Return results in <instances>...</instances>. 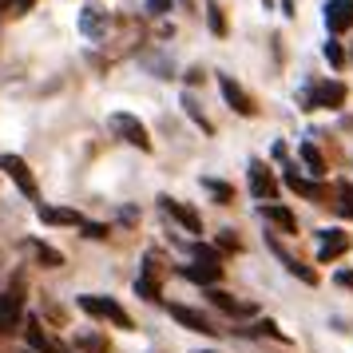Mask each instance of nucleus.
I'll use <instances>...</instances> for the list:
<instances>
[{
    "instance_id": "1",
    "label": "nucleus",
    "mask_w": 353,
    "mask_h": 353,
    "mask_svg": "<svg viewBox=\"0 0 353 353\" xmlns=\"http://www.w3.org/2000/svg\"><path fill=\"white\" fill-rule=\"evenodd\" d=\"M76 302H80V310H83V314H92V318L112 321V325H119V330H131L128 310H123V305L115 302V298H99V294H80Z\"/></svg>"
},
{
    "instance_id": "2",
    "label": "nucleus",
    "mask_w": 353,
    "mask_h": 353,
    "mask_svg": "<svg viewBox=\"0 0 353 353\" xmlns=\"http://www.w3.org/2000/svg\"><path fill=\"white\" fill-rule=\"evenodd\" d=\"M0 171L17 183L20 194H28V199H36V179L32 171H28V163L20 159V155H0Z\"/></svg>"
},
{
    "instance_id": "3",
    "label": "nucleus",
    "mask_w": 353,
    "mask_h": 353,
    "mask_svg": "<svg viewBox=\"0 0 353 353\" xmlns=\"http://www.w3.org/2000/svg\"><path fill=\"white\" fill-rule=\"evenodd\" d=\"M112 128L123 135V143H131V147H139V151H151V139H147V128L135 119V115H128V112H115L112 115Z\"/></svg>"
},
{
    "instance_id": "4",
    "label": "nucleus",
    "mask_w": 353,
    "mask_h": 353,
    "mask_svg": "<svg viewBox=\"0 0 353 353\" xmlns=\"http://www.w3.org/2000/svg\"><path fill=\"white\" fill-rule=\"evenodd\" d=\"M159 207H163V214H171L187 234H203V219H199V210H191L187 203H179V199H171V194H163Z\"/></svg>"
},
{
    "instance_id": "5",
    "label": "nucleus",
    "mask_w": 353,
    "mask_h": 353,
    "mask_svg": "<svg viewBox=\"0 0 353 353\" xmlns=\"http://www.w3.org/2000/svg\"><path fill=\"white\" fill-rule=\"evenodd\" d=\"M108 28H112V20H108V12H103L99 4H83L80 32L88 36V40H103V36H108Z\"/></svg>"
},
{
    "instance_id": "6",
    "label": "nucleus",
    "mask_w": 353,
    "mask_h": 353,
    "mask_svg": "<svg viewBox=\"0 0 353 353\" xmlns=\"http://www.w3.org/2000/svg\"><path fill=\"white\" fill-rule=\"evenodd\" d=\"M325 28H330V32L353 28V0H330V4H325Z\"/></svg>"
},
{
    "instance_id": "7",
    "label": "nucleus",
    "mask_w": 353,
    "mask_h": 353,
    "mask_svg": "<svg viewBox=\"0 0 353 353\" xmlns=\"http://www.w3.org/2000/svg\"><path fill=\"white\" fill-rule=\"evenodd\" d=\"M219 88H223V99H226V103H230L239 115H254V103H250V96H246V92H242L239 83L230 80V76H219Z\"/></svg>"
},
{
    "instance_id": "8",
    "label": "nucleus",
    "mask_w": 353,
    "mask_h": 353,
    "mask_svg": "<svg viewBox=\"0 0 353 353\" xmlns=\"http://www.w3.org/2000/svg\"><path fill=\"white\" fill-rule=\"evenodd\" d=\"M36 214H40V223H52V226H83L88 219H83L80 210H68V207H36Z\"/></svg>"
},
{
    "instance_id": "9",
    "label": "nucleus",
    "mask_w": 353,
    "mask_h": 353,
    "mask_svg": "<svg viewBox=\"0 0 353 353\" xmlns=\"http://www.w3.org/2000/svg\"><path fill=\"white\" fill-rule=\"evenodd\" d=\"M345 99V88L341 83H318L314 92H305V103L310 108H337Z\"/></svg>"
},
{
    "instance_id": "10",
    "label": "nucleus",
    "mask_w": 353,
    "mask_h": 353,
    "mask_svg": "<svg viewBox=\"0 0 353 353\" xmlns=\"http://www.w3.org/2000/svg\"><path fill=\"white\" fill-rule=\"evenodd\" d=\"M250 191H254V199H266V203H274V194H278V183L262 163H250Z\"/></svg>"
},
{
    "instance_id": "11",
    "label": "nucleus",
    "mask_w": 353,
    "mask_h": 353,
    "mask_svg": "<svg viewBox=\"0 0 353 353\" xmlns=\"http://www.w3.org/2000/svg\"><path fill=\"white\" fill-rule=\"evenodd\" d=\"M171 318L183 325V330H194V334H219V330H210V321L199 314V310H191V305H171Z\"/></svg>"
},
{
    "instance_id": "12",
    "label": "nucleus",
    "mask_w": 353,
    "mask_h": 353,
    "mask_svg": "<svg viewBox=\"0 0 353 353\" xmlns=\"http://www.w3.org/2000/svg\"><path fill=\"white\" fill-rule=\"evenodd\" d=\"M350 250V234L345 230H321V246H318V258L321 262H330V258L345 254Z\"/></svg>"
},
{
    "instance_id": "13",
    "label": "nucleus",
    "mask_w": 353,
    "mask_h": 353,
    "mask_svg": "<svg viewBox=\"0 0 353 353\" xmlns=\"http://www.w3.org/2000/svg\"><path fill=\"white\" fill-rule=\"evenodd\" d=\"M262 214L270 219V223H278L286 234H294L298 230V219H294V210L290 207H278V203H262Z\"/></svg>"
},
{
    "instance_id": "14",
    "label": "nucleus",
    "mask_w": 353,
    "mask_h": 353,
    "mask_svg": "<svg viewBox=\"0 0 353 353\" xmlns=\"http://www.w3.org/2000/svg\"><path fill=\"white\" fill-rule=\"evenodd\" d=\"M17 321H20V302L12 294H0V334H12Z\"/></svg>"
},
{
    "instance_id": "15",
    "label": "nucleus",
    "mask_w": 353,
    "mask_h": 353,
    "mask_svg": "<svg viewBox=\"0 0 353 353\" xmlns=\"http://www.w3.org/2000/svg\"><path fill=\"white\" fill-rule=\"evenodd\" d=\"M28 345H32V353H64L60 350V345H56V341H52L48 334H44V330H40V325H36V321H28Z\"/></svg>"
},
{
    "instance_id": "16",
    "label": "nucleus",
    "mask_w": 353,
    "mask_h": 353,
    "mask_svg": "<svg viewBox=\"0 0 353 353\" xmlns=\"http://www.w3.org/2000/svg\"><path fill=\"white\" fill-rule=\"evenodd\" d=\"M183 274H187L191 282H199V286H210V282H219L223 266H207V262H194V266H183Z\"/></svg>"
},
{
    "instance_id": "17",
    "label": "nucleus",
    "mask_w": 353,
    "mask_h": 353,
    "mask_svg": "<svg viewBox=\"0 0 353 353\" xmlns=\"http://www.w3.org/2000/svg\"><path fill=\"white\" fill-rule=\"evenodd\" d=\"M274 254L282 258V266H286V270L294 274V278H302V282H310V286H314V282H318V274H314V270H305V266H302V262H298V258H290L286 250H282V246H278V242H274Z\"/></svg>"
},
{
    "instance_id": "18",
    "label": "nucleus",
    "mask_w": 353,
    "mask_h": 353,
    "mask_svg": "<svg viewBox=\"0 0 353 353\" xmlns=\"http://www.w3.org/2000/svg\"><path fill=\"white\" fill-rule=\"evenodd\" d=\"M135 294H139V298H147V302H159V282L151 278V262H147V270L135 278Z\"/></svg>"
},
{
    "instance_id": "19",
    "label": "nucleus",
    "mask_w": 353,
    "mask_h": 353,
    "mask_svg": "<svg viewBox=\"0 0 353 353\" xmlns=\"http://www.w3.org/2000/svg\"><path fill=\"white\" fill-rule=\"evenodd\" d=\"M32 250H36V258H40V262L48 266V270H60V266H64V254H60L56 246H48V242L36 239V242H32Z\"/></svg>"
},
{
    "instance_id": "20",
    "label": "nucleus",
    "mask_w": 353,
    "mask_h": 353,
    "mask_svg": "<svg viewBox=\"0 0 353 353\" xmlns=\"http://www.w3.org/2000/svg\"><path fill=\"white\" fill-rule=\"evenodd\" d=\"M298 155H302V163L310 167V175H314V179L325 175V163H321V155H318V147H314V143H302V147H298Z\"/></svg>"
},
{
    "instance_id": "21",
    "label": "nucleus",
    "mask_w": 353,
    "mask_h": 353,
    "mask_svg": "<svg viewBox=\"0 0 353 353\" xmlns=\"http://www.w3.org/2000/svg\"><path fill=\"white\" fill-rule=\"evenodd\" d=\"M286 183H290V187H294L298 194H305V199H318V194H321V187H318V183H310V179H302L298 171H286Z\"/></svg>"
},
{
    "instance_id": "22",
    "label": "nucleus",
    "mask_w": 353,
    "mask_h": 353,
    "mask_svg": "<svg viewBox=\"0 0 353 353\" xmlns=\"http://www.w3.org/2000/svg\"><path fill=\"white\" fill-rule=\"evenodd\" d=\"M203 191L214 194V203H230V199H234V191H230L226 183H219V179H203Z\"/></svg>"
},
{
    "instance_id": "23",
    "label": "nucleus",
    "mask_w": 353,
    "mask_h": 353,
    "mask_svg": "<svg viewBox=\"0 0 353 353\" xmlns=\"http://www.w3.org/2000/svg\"><path fill=\"white\" fill-rule=\"evenodd\" d=\"M183 108H187V115H191V119H194V123H199L203 131H207V135L214 131V128H210V119H207L203 112H199V103H194V96H183Z\"/></svg>"
},
{
    "instance_id": "24",
    "label": "nucleus",
    "mask_w": 353,
    "mask_h": 353,
    "mask_svg": "<svg viewBox=\"0 0 353 353\" xmlns=\"http://www.w3.org/2000/svg\"><path fill=\"white\" fill-rule=\"evenodd\" d=\"M207 20H210V32H214V36H226V20H223V8H219L214 0H210V4H207Z\"/></svg>"
},
{
    "instance_id": "25",
    "label": "nucleus",
    "mask_w": 353,
    "mask_h": 353,
    "mask_svg": "<svg viewBox=\"0 0 353 353\" xmlns=\"http://www.w3.org/2000/svg\"><path fill=\"white\" fill-rule=\"evenodd\" d=\"M210 302L219 305V310H226V314H242V305L230 298V294H223V290H210Z\"/></svg>"
},
{
    "instance_id": "26",
    "label": "nucleus",
    "mask_w": 353,
    "mask_h": 353,
    "mask_svg": "<svg viewBox=\"0 0 353 353\" xmlns=\"http://www.w3.org/2000/svg\"><path fill=\"white\" fill-rule=\"evenodd\" d=\"M337 199H341V203H337V210H341L345 219H353V183H341V191H337Z\"/></svg>"
},
{
    "instance_id": "27",
    "label": "nucleus",
    "mask_w": 353,
    "mask_h": 353,
    "mask_svg": "<svg viewBox=\"0 0 353 353\" xmlns=\"http://www.w3.org/2000/svg\"><path fill=\"white\" fill-rule=\"evenodd\" d=\"M194 258H199V262H207V266H219V250H214V246H203V242L194 246Z\"/></svg>"
},
{
    "instance_id": "28",
    "label": "nucleus",
    "mask_w": 353,
    "mask_h": 353,
    "mask_svg": "<svg viewBox=\"0 0 353 353\" xmlns=\"http://www.w3.org/2000/svg\"><path fill=\"white\" fill-rule=\"evenodd\" d=\"M143 8H147V12H151V17H167V12L175 8V0H147Z\"/></svg>"
},
{
    "instance_id": "29",
    "label": "nucleus",
    "mask_w": 353,
    "mask_h": 353,
    "mask_svg": "<svg viewBox=\"0 0 353 353\" xmlns=\"http://www.w3.org/2000/svg\"><path fill=\"white\" fill-rule=\"evenodd\" d=\"M325 60H330L334 68L345 64V52H341V44H334V40H330V44H325Z\"/></svg>"
},
{
    "instance_id": "30",
    "label": "nucleus",
    "mask_w": 353,
    "mask_h": 353,
    "mask_svg": "<svg viewBox=\"0 0 353 353\" xmlns=\"http://www.w3.org/2000/svg\"><path fill=\"white\" fill-rule=\"evenodd\" d=\"M83 230H88V239H108V226L99 223H83Z\"/></svg>"
},
{
    "instance_id": "31",
    "label": "nucleus",
    "mask_w": 353,
    "mask_h": 353,
    "mask_svg": "<svg viewBox=\"0 0 353 353\" xmlns=\"http://www.w3.org/2000/svg\"><path fill=\"white\" fill-rule=\"evenodd\" d=\"M219 246H223V250H239V239H234L230 230H223V234H219Z\"/></svg>"
},
{
    "instance_id": "32",
    "label": "nucleus",
    "mask_w": 353,
    "mask_h": 353,
    "mask_svg": "<svg viewBox=\"0 0 353 353\" xmlns=\"http://www.w3.org/2000/svg\"><path fill=\"white\" fill-rule=\"evenodd\" d=\"M334 282H337V286H345V290H353V270H337Z\"/></svg>"
},
{
    "instance_id": "33",
    "label": "nucleus",
    "mask_w": 353,
    "mask_h": 353,
    "mask_svg": "<svg viewBox=\"0 0 353 353\" xmlns=\"http://www.w3.org/2000/svg\"><path fill=\"white\" fill-rule=\"evenodd\" d=\"M80 345H83V350H96V353L103 350V341H99V337H88V334L80 337Z\"/></svg>"
},
{
    "instance_id": "34",
    "label": "nucleus",
    "mask_w": 353,
    "mask_h": 353,
    "mask_svg": "<svg viewBox=\"0 0 353 353\" xmlns=\"http://www.w3.org/2000/svg\"><path fill=\"white\" fill-rule=\"evenodd\" d=\"M207 353H214V350H207Z\"/></svg>"
},
{
    "instance_id": "35",
    "label": "nucleus",
    "mask_w": 353,
    "mask_h": 353,
    "mask_svg": "<svg viewBox=\"0 0 353 353\" xmlns=\"http://www.w3.org/2000/svg\"><path fill=\"white\" fill-rule=\"evenodd\" d=\"M266 4H270V0H266Z\"/></svg>"
}]
</instances>
